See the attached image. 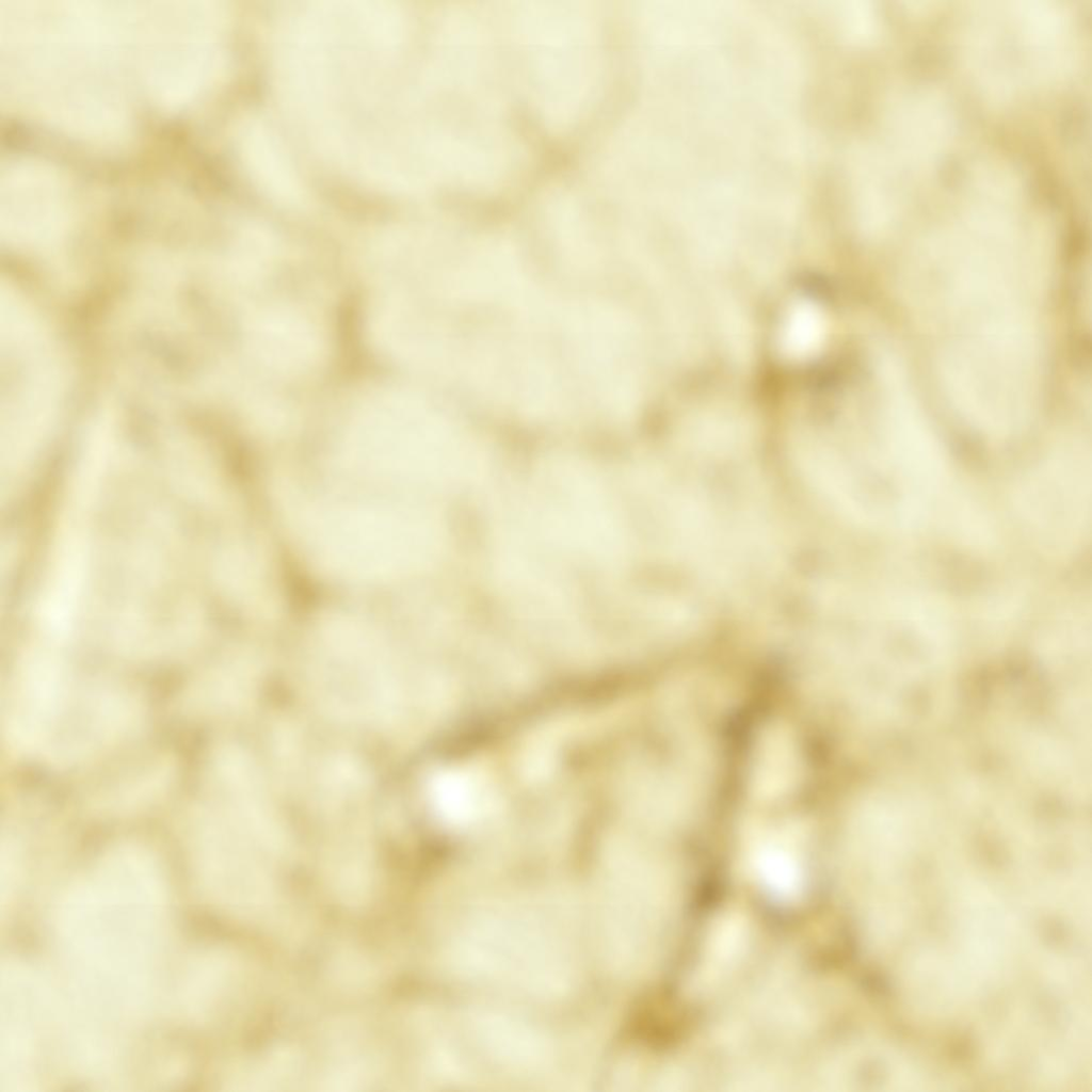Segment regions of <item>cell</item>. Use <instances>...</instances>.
<instances>
[{
	"instance_id": "3",
	"label": "cell",
	"mask_w": 1092,
	"mask_h": 1092,
	"mask_svg": "<svg viewBox=\"0 0 1092 1092\" xmlns=\"http://www.w3.org/2000/svg\"><path fill=\"white\" fill-rule=\"evenodd\" d=\"M825 334L821 311L812 303L799 302L786 318L781 334L782 350L789 357H805L820 347Z\"/></svg>"
},
{
	"instance_id": "1",
	"label": "cell",
	"mask_w": 1092,
	"mask_h": 1092,
	"mask_svg": "<svg viewBox=\"0 0 1092 1092\" xmlns=\"http://www.w3.org/2000/svg\"><path fill=\"white\" fill-rule=\"evenodd\" d=\"M753 865L762 884L781 898L794 897L802 887V862L792 837L784 831L758 839Z\"/></svg>"
},
{
	"instance_id": "2",
	"label": "cell",
	"mask_w": 1092,
	"mask_h": 1092,
	"mask_svg": "<svg viewBox=\"0 0 1092 1092\" xmlns=\"http://www.w3.org/2000/svg\"><path fill=\"white\" fill-rule=\"evenodd\" d=\"M479 785L467 774L446 771L431 782L430 796L436 813L447 822L462 824L479 812Z\"/></svg>"
}]
</instances>
